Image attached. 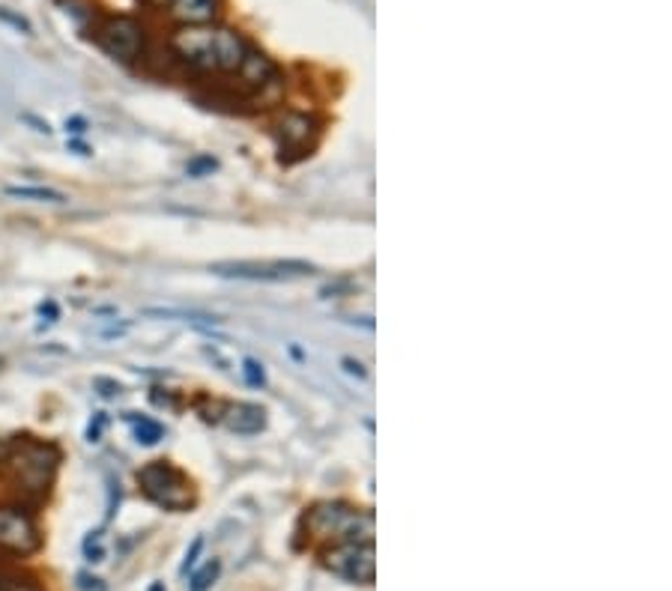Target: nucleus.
<instances>
[{"label":"nucleus","instance_id":"obj_1","mask_svg":"<svg viewBox=\"0 0 672 591\" xmlns=\"http://www.w3.org/2000/svg\"><path fill=\"white\" fill-rule=\"evenodd\" d=\"M308 528L317 538H335L338 544H374V514L344 502H320L308 514Z\"/></svg>","mask_w":672,"mask_h":591},{"label":"nucleus","instance_id":"obj_2","mask_svg":"<svg viewBox=\"0 0 672 591\" xmlns=\"http://www.w3.org/2000/svg\"><path fill=\"white\" fill-rule=\"evenodd\" d=\"M138 484L150 502H156L159 508H165V511H189L191 502H195L189 478L165 460L147 463L141 469Z\"/></svg>","mask_w":672,"mask_h":591},{"label":"nucleus","instance_id":"obj_3","mask_svg":"<svg viewBox=\"0 0 672 591\" xmlns=\"http://www.w3.org/2000/svg\"><path fill=\"white\" fill-rule=\"evenodd\" d=\"M209 272L219 275V278L284 284V281L311 278L317 266L305 260H224V263H212Z\"/></svg>","mask_w":672,"mask_h":591},{"label":"nucleus","instance_id":"obj_4","mask_svg":"<svg viewBox=\"0 0 672 591\" xmlns=\"http://www.w3.org/2000/svg\"><path fill=\"white\" fill-rule=\"evenodd\" d=\"M57 460L60 457L54 451V445L27 440L9 454V472H13L18 487H24L30 493H45L51 478H54Z\"/></svg>","mask_w":672,"mask_h":591},{"label":"nucleus","instance_id":"obj_5","mask_svg":"<svg viewBox=\"0 0 672 591\" xmlns=\"http://www.w3.org/2000/svg\"><path fill=\"white\" fill-rule=\"evenodd\" d=\"M326 570L355 586H374L376 579V549L374 544H335L323 553Z\"/></svg>","mask_w":672,"mask_h":591},{"label":"nucleus","instance_id":"obj_6","mask_svg":"<svg viewBox=\"0 0 672 591\" xmlns=\"http://www.w3.org/2000/svg\"><path fill=\"white\" fill-rule=\"evenodd\" d=\"M170 51L195 73H219L216 66V27L212 24H180L170 36Z\"/></svg>","mask_w":672,"mask_h":591},{"label":"nucleus","instance_id":"obj_7","mask_svg":"<svg viewBox=\"0 0 672 591\" xmlns=\"http://www.w3.org/2000/svg\"><path fill=\"white\" fill-rule=\"evenodd\" d=\"M99 45L120 63H135L144 54V27L131 15H114L99 27Z\"/></svg>","mask_w":672,"mask_h":591},{"label":"nucleus","instance_id":"obj_8","mask_svg":"<svg viewBox=\"0 0 672 591\" xmlns=\"http://www.w3.org/2000/svg\"><path fill=\"white\" fill-rule=\"evenodd\" d=\"M0 549L15 556H30L39 549V532L34 519L18 508H0Z\"/></svg>","mask_w":672,"mask_h":591},{"label":"nucleus","instance_id":"obj_9","mask_svg":"<svg viewBox=\"0 0 672 591\" xmlns=\"http://www.w3.org/2000/svg\"><path fill=\"white\" fill-rule=\"evenodd\" d=\"M248 43L239 30L216 27V66L219 73H239L242 60L248 54Z\"/></svg>","mask_w":672,"mask_h":591},{"label":"nucleus","instance_id":"obj_10","mask_svg":"<svg viewBox=\"0 0 672 591\" xmlns=\"http://www.w3.org/2000/svg\"><path fill=\"white\" fill-rule=\"evenodd\" d=\"M239 78L248 90H263V87H269L272 81H278V66H275L263 51L248 48L246 60H242V66H239Z\"/></svg>","mask_w":672,"mask_h":591},{"label":"nucleus","instance_id":"obj_11","mask_svg":"<svg viewBox=\"0 0 672 591\" xmlns=\"http://www.w3.org/2000/svg\"><path fill=\"white\" fill-rule=\"evenodd\" d=\"M275 135H278L281 150H302L314 135V120L297 114V111H287L275 126Z\"/></svg>","mask_w":672,"mask_h":591},{"label":"nucleus","instance_id":"obj_12","mask_svg":"<svg viewBox=\"0 0 672 591\" xmlns=\"http://www.w3.org/2000/svg\"><path fill=\"white\" fill-rule=\"evenodd\" d=\"M221 13V0H174L170 15L180 24H212Z\"/></svg>","mask_w":672,"mask_h":591},{"label":"nucleus","instance_id":"obj_13","mask_svg":"<svg viewBox=\"0 0 672 591\" xmlns=\"http://www.w3.org/2000/svg\"><path fill=\"white\" fill-rule=\"evenodd\" d=\"M263 424H267V412H263L260 406H254V403H237L228 412V427L233 433H242V436L260 433Z\"/></svg>","mask_w":672,"mask_h":591},{"label":"nucleus","instance_id":"obj_14","mask_svg":"<svg viewBox=\"0 0 672 591\" xmlns=\"http://www.w3.org/2000/svg\"><path fill=\"white\" fill-rule=\"evenodd\" d=\"M6 198L15 200H34V203H63L66 195L63 191L45 189V186H6Z\"/></svg>","mask_w":672,"mask_h":591},{"label":"nucleus","instance_id":"obj_15","mask_svg":"<svg viewBox=\"0 0 672 591\" xmlns=\"http://www.w3.org/2000/svg\"><path fill=\"white\" fill-rule=\"evenodd\" d=\"M219 574H221V562H219V558H212V562H207L195 576H191L189 591H209V586L216 583Z\"/></svg>","mask_w":672,"mask_h":591},{"label":"nucleus","instance_id":"obj_16","mask_svg":"<svg viewBox=\"0 0 672 591\" xmlns=\"http://www.w3.org/2000/svg\"><path fill=\"white\" fill-rule=\"evenodd\" d=\"M135 436H138V442L156 445L161 436H165V431H161V424H156L152 419H138L135 421Z\"/></svg>","mask_w":672,"mask_h":591},{"label":"nucleus","instance_id":"obj_17","mask_svg":"<svg viewBox=\"0 0 672 591\" xmlns=\"http://www.w3.org/2000/svg\"><path fill=\"white\" fill-rule=\"evenodd\" d=\"M242 376H246L251 389H263L267 385V371H263V364L258 359H242Z\"/></svg>","mask_w":672,"mask_h":591},{"label":"nucleus","instance_id":"obj_18","mask_svg":"<svg viewBox=\"0 0 672 591\" xmlns=\"http://www.w3.org/2000/svg\"><path fill=\"white\" fill-rule=\"evenodd\" d=\"M0 22L9 24V27H15L18 34H24V36L34 34V27H30L27 18H24V15H15L13 9H6V6H0Z\"/></svg>","mask_w":672,"mask_h":591},{"label":"nucleus","instance_id":"obj_19","mask_svg":"<svg viewBox=\"0 0 672 591\" xmlns=\"http://www.w3.org/2000/svg\"><path fill=\"white\" fill-rule=\"evenodd\" d=\"M219 168V161L212 159V156H198V159H191L189 161V177H203V173H212Z\"/></svg>","mask_w":672,"mask_h":591},{"label":"nucleus","instance_id":"obj_20","mask_svg":"<svg viewBox=\"0 0 672 591\" xmlns=\"http://www.w3.org/2000/svg\"><path fill=\"white\" fill-rule=\"evenodd\" d=\"M200 549H203V538H195V541H191V547H189L186 558H182V567H180V574H189V570L198 565V556H200Z\"/></svg>","mask_w":672,"mask_h":591},{"label":"nucleus","instance_id":"obj_21","mask_svg":"<svg viewBox=\"0 0 672 591\" xmlns=\"http://www.w3.org/2000/svg\"><path fill=\"white\" fill-rule=\"evenodd\" d=\"M84 556H87V562H102V556H105V553H102V547H99V535L96 532L84 541Z\"/></svg>","mask_w":672,"mask_h":591},{"label":"nucleus","instance_id":"obj_22","mask_svg":"<svg viewBox=\"0 0 672 591\" xmlns=\"http://www.w3.org/2000/svg\"><path fill=\"white\" fill-rule=\"evenodd\" d=\"M78 588H81V591H105V586H102V579L90 576V574H81V576H78Z\"/></svg>","mask_w":672,"mask_h":591},{"label":"nucleus","instance_id":"obj_23","mask_svg":"<svg viewBox=\"0 0 672 591\" xmlns=\"http://www.w3.org/2000/svg\"><path fill=\"white\" fill-rule=\"evenodd\" d=\"M0 591H39V588L30 586V583H18V579H4V576H0Z\"/></svg>","mask_w":672,"mask_h":591},{"label":"nucleus","instance_id":"obj_24","mask_svg":"<svg viewBox=\"0 0 672 591\" xmlns=\"http://www.w3.org/2000/svg\"><path fill=\"white\" fill-rule=\"evenodd\" d=\"M102 427H105V415H102V412H99V415H96V421H93V424H90V427H87V440H90V442H96V440H99V433H102Z\"/></svg>","mask_w":672,"mask_h":591},{"label":"nucleus","instance_id":"obj_25","mask_svg":"<svg viewBox=\"0 0 672 591\" xmlns=\"http://www.w3.org/2000/svg\"><path fill=\"white\" fill-rule=\"evenodd\" d=\"M66 129L73 131V135H84L87 131V123L81 117H73V120H66Z\"/></svg>","mask_w":672,"mask_h":591},{"label":"nucleus","instance_id":"obj_26","mask_svg":"<svg viewBox=\"0 0 672 591\" xmlns=\"http://www.w3.org/2000/svg\"><path fill=\"white\" fill-rule=\"evenodd\" d=\"M344 368H347L350 373H355V376H362V380L368 376V373L362 371V364H359V362H353V359H344Z\"/></svg>","mask_w":672,"mask_h":591},{"label":"nucleus","instance_id":"obj_27","mask_svg":"<svg viewBox=\"0 0 672 591\" xmlns=\"http://www.w3.org/2000/svg\"><path fill=\"white\" fill-rule=\"evenodd\" d=\"M144 4H150L152 9H170V4H174V0H144Z\"/></svg>","mask_w":672,"mask_h":591},{"label":"nucleus","instance_id":"obj_28","mask_svg":"<svg viewBox=\"0 0 672 591\" xmlns=\"http://www.w3.org/2000/svg\"><path fill=\"white\" fill-rule=\"evenodd\" d=\"M69 147H73V150H78V156H90V150H87L84 144H69Z\"/></svg>","mask_w":672,"mask_h":591},{"label":"nucleus","instance_id":"obj_29","mask_svg":"<svg viewBox=\"0 0 672 591\" xmlns=\"http://www.w3.org/2000/svg\"><path fill=\"white\" fill-rule=\"evenodd\" d=\"M150 591H165V588H161V586H159V583H156V586H152V588H150Z\"/></svg>","mask_w":672,"mask_h":591}]
</instances>
